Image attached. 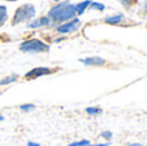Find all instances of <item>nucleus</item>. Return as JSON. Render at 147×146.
Segmentation results:
<instances>
[{"label": "nucleus", "mask_w": 147, "mask_h": 146, "mask_svg": "<svg viewBox=\"0 0 147 146\" xmlns=\"http://www.w3.org/2000/svg\"><path fill=\"white\" fill-rule=\"evenodd\" d=\"M49 22H51L49 17H40V18H38V20L32 21V22H31L30 25H28V27H30V28L41 27V26H47V25H49Z\"/></svg>", "instance_id": "7"}, {"label": "nucleus", "mask_w": 147, "mask_h": 146, "mask_svg": "<svg viewBox=\"0 0 147 146\" xmlns=\"http://www.w3.org/2000/svg\"><path fill=\"white\" fill-rule=\"evenodd\" d=\"M90 0H85V1H81V3H79V4H76L75 5V12H76V14H83L84 13V10L86 9V8L90 5Z\"/></svg>", "instance_id": "9"}, {"label": "nucleus", "mask_w": 147, "mask_h": 146, "mask_svg": "<svg viewBox=\"0 0 147 146\" xmlns=\"http://www.w3.org/2000/svg\"><path fill=\"white\" fill-rule=\"evenodd\" d=\"M80 62L83 65H85V66H103L106 64V59L98 56H90V57L81 58Z\"/></svg>", "instance_id": "6"}, {"label": "nucleus", "mask_w": 147, "mask_h": 146, "mask_svg": "<svg viewBox=\"0 0 147 146\" xmlns=\"http://www.w3.org/2000/svg\"><path fill=\"white\" fill-rule=\"evenodd\" d=\"M79 27H80V21L74 18L71 21H67V22L63 23V25L58 26V27H57V31H58L59 34H69V32L76 31Z\"/></svg>", "instance_id": "5"}, {"label": "nucleus", "mask_w": 147, "mask_h": 146, "mask_svg": "<svg viewBox=\"0 0 147 146\" xmlns=\"http://www.w3.org/2000/svg\"><path fill=\"white\" fill-rule=\"evenodd\" d=\"M35 109V105L34 103H23V105L20 106L21 111H25V113H28V111H32Z\"/></svg>", "instance_id": "13"}, {"label": "nucleus", "mask_w": 147, "mask_h": 146, "mask_svg": "<svg viewBox=\"0 0 147 146\" xmlns=\"http://www.w3.org/2000/svg\"><path fill=\"white\" fill-rule=\"evenodd\" d=\"M20 49L25 53H43L49 51V45L39 39H30L21 43Z\"/></svg>", "instance_id": "2"}, {"label": "nucleus", "mask_w": 147, "mask_h": 146, "mask_svg": "<svg viewBox=\"0 0 147 146\" xmlns=\"http://www.w3.org/2000/svg\"><path fill=\"white\" fill-rule=\"evenodd\" d=\"M27 146H41L39 142H34V141H28L27 142Z\"/></svg>", "instance_id": "18"}, {"label": "nucleus", "mask_w": 147, "mask_h": 146, "mask_svg": "<svg viewBox=\"0 0 147 146\" xmlns=\"http://www.w3.org/2000/svg\"><path fill=\"white\" fill-rule=\"evenodd\" d=\"M52 72H53V70L49 69V67L39 66V67H34V69H31L28 72H26L25 78H26V79H36V78L49 75V74H52Z\"/></svg>", "instance_id": "4"}, {"label": "nucleus", "mask_w": 147, "mask_h": 146, "mask_svg": "<svg viewBox=\"0 0 147 146\" xmlns=\"http://www.w3.org/2000/svg\"><path fill=\"white\" fill-rule=\"evenodd\" d=\"M145 10H146V12H147V4H146V7H145Z\"/></svg>", "instance_id": "21"}, {"label": "nucleus", "mask_w": 147, "mask_h": 146, "mask_svg": "<svg viewBox=\"0 0 147 146\" xmlns=\"http://www.w3.org/2000/svg\"><path fill=\"white\" fill-rule=\"evenodd\" d=\"M75 5H72L69 1H63L54 5L49 10V18L57 21V22H65V21H71L75 17Z\"/></svg>", "instance_id": "1"}, {"label": "nucleus", "mask_w": 147, "mask_h": 146, "mask_svg": "<svg viewBox=\"0 0 147 146\" xmlns=\"http://www.w3.org/2000/svg\"><path fill=\"white\" fill-rule=\"evenodd\" d=\"M3 120H4V116H3V115H0V122H3Z\"/></svg>", "instance_id": "20"}, {"label": "nucleus", "mask_w": 147, "mask_h": 146, "mask_svg": "<svg viewBox=\"0 0 147 146\" xmlns=\"http://www.w3.org/2000/svg\"><path fill=\"white\" fill-rule=\"evenodd\" d=\"M85 111L88 115H99L102 113V109L97 107V106H90V107H86Z\"/></svg>", "instance_id": "11"}, {"label": "nucleus", "mask_w": 147, "mask_h": 146, "mask_svg": "<svg viewBox=\"0 0 147 146\" xmlns=\"http://www.w3.org/2000/svg\"><path fill=\"white\" fill-rule=\"evenodd\" d=\"M88 146H110V142H101V144H89Z\"/></svg>", "instance_id": "17"}, {"label": "nucleus", "mask_w": 147, "mask_h": 146, "mask_svg": "<svg viewBox=\"0 0 147 146\" xmlns=\"http://www.w3.org/2000/svg\"><path fill=\"white\" fill-rule=\"evenodd\" d=\"M101 137L109 141V140L112 137V132L111 131H103V132H101Z\"/></svg>", "instance_id": "15"}, {"label": "nucleus", "mask_w": 147, "mask_h": 146, "mask_svg": "<svg viewBox=\"0 0 147 146\" xmlns=\"http://www.w3.org/2000/svg\"><path fill=\"white\" fill-rule=\"evenodd\" d=\"M10 1H13V0H10Z\"/></svg>", "instance_id": "22"}, {"label": "nucleus", "mask_w": 147, "mask_h": 146, "mask_svg": "<svg viewBox=\"0 0 147 146\" xmlns=\"http://www.w3.org/2000/svg\"><path fill=\"white\" fill-rule=\"evenodd\" d=\"M8 16H7V8L4 5H0V26L4 25V22L7 21Z\"/></svg>", "instance_id": "12"}, {"label": "nucleus", "mask_w": 147, "mask_h": 146, "mask_svg": "<svg viewBox=\"0 0 147 146\" xmlns=\"http://www.w3.org/2000/svg\"><path fill=\"white\" fill-rule=\"evenodd\" d=\"M123 21V14H115V16H110V17L105 18V22L110 23V25H117Z\"/></svg>", "instance_id": "10"}, {"label": "nucleus", "mask_w": 147, "mask_h": 146, "mask_svg": "<svg viewBox=\"0 0 147 146\" xmlns=\"http://www.w3.org/2000/svg\"><path fill=\"white\" fill-rule=\"evenodd\" d=\"M17 79H18V75H16V74L8 75V76H5V78H3V79H0V87H4V85L12 84V83L17 82Z\"/></svg>", "instance_id": "8"}, {"label": "nucleus", "mask_w": 147, "mask_h": 146, "mask_svg": "<svg viewBox=\"0 0 147 146\" xmlns=\"http://www.w3.org/2000/svg\"><path fill=\"white\" fill-rule=\"evenodd\" d=\"M36 14V9L32 4H25L22 7H20L14 13V17H13L12 23L13 25H18L21 22H25L28 21L30 18H32Z\"/></svg>", "instance_id": "3"}, {"label": "nucleus", "mask_w": 147, "mask_h": 146, "mask_svg": "<svg viewBox=\"0 0 147 146\" xmlns=\"http://www.w3.org/2000/svg\"><path fill=\"white\" fill-rule=\"evenodd\" d=\"M124 146H143L141 144H128V145H124Z\"/></svg>", "instance_id": "19"}, {"label": "nucleus", "mask_w": 147, "mask_h": 146, "mask_svg": "<svg viewBox=\"0 0 147 146\" xmlns=\"http://www.w3.org/2000/svg\"><path fill=\"white\" fill-rule=\"evenodd\" d=\"M89 144H90V142H89L88 140H80V141H74L67 146H88Z\"/></svg>", "instance_id": "14"}, {"label": "nucleus", "mask_w": 147, "mask_h": 146, "mask_svg": "<svg viewBox=\"0 0 147 146\" xmlns=\"http://www.w3.org/2000/svg\"><path fill=\"white\" fill-rule=\"evenodd\" d=\"M90 7L93 8V9H99V10L105 9V5L101 4V3H90Z\"/></svg>", "instance_id": "16"}]
</instances>
